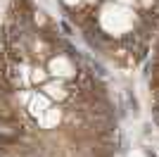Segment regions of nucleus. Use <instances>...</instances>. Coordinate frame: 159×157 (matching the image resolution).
I'll return each mask as SVG.
<instances>
[{
    "mask_svg": "<svg viewBox=\"0 0 159 157\" xmlns=\"http://www.w3.org/2000/svg\"><path fill=\"white\" fill-rule=\"evenodd\" d=\"M147 157H157V155H154V152H150V150H147Z\"/></svg>",
    "mask_w": 159,
    "mask_h": 157,
    "instance_id": "f257e3e1",
    "label": "nucleus"
}]
</instances>
